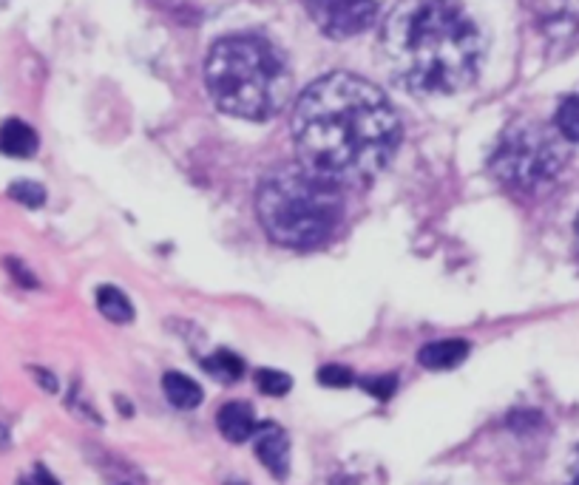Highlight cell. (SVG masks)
I'll list each match as a JSON object with an SVG mask.
<instances>
[{
	"label": "cell",
	"mask_w": 579,
	"mask_h": 485,
	"mask_svg": "<svg viewBox=\"0 0 579 485\" xmlns=\"http://www.w3.org/2000/svg\"><path fill=\"white\" fill-rule=\"evenodd\" d=\"M290 134L307 168L335 185H364L392 162L401 120L375 83L333 71L301 94Z\"/></svg>",
	"instance_id": "obj_1"
},
{
	"label": "cell",
	"mask_w": 579,
	"mask_h": 485,
	"mask_svg": "<svg viewBox=\"0 0 579 485\" xmlns=\"http://www.w3.org/2000/svg\"><path fill=\"white\" fill-rule=\"evenodd\" d=\"M381 66L418 97L469 88L483 66V32L460 0H401L381 29Z\"/></svg>",
	"instance_id": "obj_2"
},
{
	"label": "cell",
	"mask_w": 579,
	"mask_h": 485,
	"mask_svg": "<svg viewBox=\"0 0 579 485\" xmlns=\"http://www.w3.org/2000/svg\"><path fill=\"white\" fill-rule=\"evenodd\" d=\"M205 86L219 111L262 122L290 103L293 69L267 37L230 35L213 43L205 63Z\"/></svg>",
	"instance_id": "obj_3"
},
{
	"label": "cell",
	"mask_w": 579,
	"mask_h": 485,
	"mask_svg": "<svg viewBox=\"0 0 579 485\" xmlns=\"http://www.w3.org/2000/svg\"><path fill=\"white\" fill-rule=\"evenodd\" d=\"M264 233L284 247H316L333 236L344 202L333 179L316 174L304 162L281 165L264 176L256 196Z\"/></svg>",
	"instance_id": "obj_4"
},
{
	"label": "cell",
	"mask_w": 579,
	"mask_h": 485,
	"mask_svg": "<svg viewBox=\"0 0 579 485\" xmlns=\"http://www.w3.org/2000/svg\"><path fill=\"white\" fill-rule=\"evenodd\" d=\"M565 159H568V148L557 128L523 120L503 131L489 168L500 185L514 191H531L560 174Z\"/></svg>",
	"instance_id": "obj_5"
},
{
	"label": "cell",
	"mask_w": 579,
	"mask_h": 485,
	"mask_svg": "<svg viewBox=\"0 0 579 485\" xmlns=\"http://www.w3.org/2000/svg\"><path fill=\"white\" fill-rule=\"evenodd\" d=\"M301 3L310 20L333 40L361 35L378 18L375 0H301Z\"/></svg>",
	"instance_id": "obj_6"
},
{
	"label": "cell",
	"mask_w": 579,
	"mask_h": 485,
	"mask_svg": "<svg viewBox=\"0 0 579 485\" xmlns=\"http://www.w3.org/2000/svg\"><path fill=\"white\" fill-rule=\"evenodd\" d=\"M253 443H256V454H259L262 466L276 480H284L290 471V437H287V432L276 423H259V429L253 434Z\"/></svg>",
	"instance_id": "obj_7"
},
{
	"label": "cell",
	"mask_w": 579,
	"mask_h": 485,
	"mask_svg": "<svg viewBox=\"0 0 579 485\" xmlns=\"http://www.w3.org/2000/svg\"><path fill=\"white\" fill-rule=\"evenodd\" d=\"M469 341L463 338H440V341H432L421 349L418 361H421L423 369H432V372H446V369H455L466 358H469Z\"/></svg>",
	"instance_id": "obj_8"
},
{
	"label": "cell",
	"mask_w": 579,
	"mask_h": 485,
	"mask_svg": "<svg viewBox=\"0 0 579 485\" xmlns=\"http://www.w3.org/2000/svg\"><path fill=\"white\" fill-rule=\"evenodd\" d=\"M216 423H219V432L228 437L230 443H245L250 440L256 429H259V420H256V412L253 406L247 403H225L216 415Z\"/></svg>",
	"instance_id": "obj_9"
},
{
	"label": "cell",
	"mask_w": 579,
	"mask_h": 485,
	"mask_svg": "<svg viewBox=\"0 0 579 485\" xmlns=\"http://www.w3.org/2000/svg\"><path fill=\"white\" fill-rule=\"evenodd\" d=\"M37 131L23 120H6L0 125V154L12 159H29L37 154Z\"/></svg>",
	"instance_id": "obj_10"
},
{
	"label": "cell",
	"mask_w": 579,
	"mask_h": 485,
	"mask_svg": "<svg viewBox=\"0 0 579 485\" xmlns=\"http://www.w3.org/2000/svg\"><path fill=\"white\" fill-rule=\"evenodd\" d=\"M162 389H165V398L171 400L176 409H196L205 398L202 386L188 375H182V372H168L162 378Z\"/></svg>",
	"instance_id": "obj_11"
},
{
	"label": "cell",
	"mask_w": 579,
	"mask_h": 485,
	"mask_svg": "<svg viewBox=\"0 0 579 485\" xmlns=\"http://www.w3.org/2000/svg\"><path fill=\"white\" fill-rule=\"evenodd\" d=\"M97 310L114 324H128L134 318V304L128 301V295L120 287H111V284L97 290Z\"/></svg>",
	"instance_id": "obj_12"
},
{
	"label": "cell",
	"mask_w": 579,
	"mask_h": 485,
	"mask_svg": "<svg viewBox=\"0 0 579 485\" xmlns=\"http://www.w3.org/2000/svg\"><path fill=\"white\" fill-rule=\"evenodd\" d=\"M202 366H205V372L213 375L216 381H225V383L239 381V378L245 375V361H242L239 355L228 352V349L213 352L211 358H205V361H202Z\"/></svg>",
	"instance_id": "obj_13"
},
{
	"label": "cell",
	"mask_w": 579,
	"mask_h": 485,
	"mask_svg": "<svg viewBox=\"0 0 579 485\" xmlns=\"http://www.w3.org/2000/svg\"><path fill=\"white\" fill-rule=\"evenodd\" d=\"M554 128L560 131L565 142H579V94L562 100L554 117Z\"/></svg>",
	"instance_id": "obj_14"
},
{
	"label": "cell",
	"mask_w": 579,
	"mask_h": 485,
	"mask_svg": "<svg viewBox=\"0 0 579 485\" xmlns=\"http://www.w3.org/2000/svg\"><path fill=\"white\" fill-rule=\"evenodd\" d=\"M6 193H9V199H15L23 208L37 210L46 205V188L40 182H35V179H18V182L9 185Z\"/></svg>",
	"instance_id": "obj_15"
},
{
	"label": "cell",
	"mask_w": 579,
	"mask_h": 485,
	"mask_svg": "<svg viewBox=\"0 0 579 485\" xmlns=\"http://www.w3.org/2000/svg\"><path fill=\"white\" fill-rule=\"evenodd\" d=\"M256 386L262 389L264 395L281 398V395H287V392H290L293 378H290V375H284V372H279V369H259V372H256Z\"/></svg>",
	"instance_id": "obj_16"
},
{
	"label": "cell",
	"mask_w": 579,
	"mask_h": 485,
	"mask_svg": "<svg viewBox=\"0 0 579 485\" xmlns=\"http://www.w3.org/2000/svg\"><path fill=\"white\" fill-rule=\"evenodd\" d=\"M318 381L324 383V386H330V389H347V386L355 381V375H352L347 366L327 364L318 369Z\"/></svg>",
	"instance_id": "obj_17"
},
{
	"label": "cell",
	"mask_w": 579,
	"mask_h": 485,
	"mask_svg": "<svg viewBox=\"0 0 579 485\" xmlns=\"http://www.w3.org/2000/svg\"><path fill=\"white\" fill-rule=\"evenodd\" d=\"M395 386H398V381H395L392 375H378V378H364V381H361V389L378 400L392 398V395H395Z\"/></svg>",
	"instance_id": "obj_18"
},
{
	"label": "cell",
	"mask_w": 579,
	"mask_h": 485,
	"mask_svg": "<svg viewBox=\"0 0 579 485\" xmlns=\"http://www.w3.org/2000/svg\"><path fill=\"white\" fill-rule=\"evenodd\" d=\"M23 485H60V483L54 480V477L49 474V471H46V468L37 466L35 471H32V474H29V477L23 480Z\"/></svg>",
	"instance_id": "obj_19"
},
{
	"label": "cell",
	"mask_w": 579,
	"mask_h": 485,
	"mask_svg": "<svg viewBox=\"0 0 579 485\" xmlns=\"http://www.w3.org/2000/svg\"><path fill=\"white\" fill-rule=\"evenodd\" d=\"M9 267H12V270H15V273H12V276L18 278V281H23V284H26V287H35L37 281L32 276H26V273H29V270H23V267H20L18 261H9Z\"/></svg>",
	"instance_id": "obj_20"
},
{
	"label": "cell",
	"mask_w": 579,
	"mask_h": 485,
	"mask_svg": "<svg viewBox=\"0 0 579 485\" xmlns=\"http://www.w3.org/2000/svg\"><path fill=\"white\" fill-rule=\"evenodd\" d=\"M32 372H35V375H37V381L46 383V389H49V392H54V389H57V381H54V378H52V375H49V372H43V369H32Z\"/></svg>",
	"instance_id": "obj_21"
},
{
	"label": "cell",
	"mask_w": 579,
	"mask_h": 485,
	"mask_svg": "<svg viewBox=\"0 0 579 485\" xmlns=\"http://www.w3.org/2000/svg\"><path fill=\"white\" fill-rule=\"evenodd\" d=\"M9 449V432H6V426H0V451Z\"/></svg>",
	"instance_id": "obj_22"
},
{
	"label": "cell",
	"mask_w": 579,
	"mask_h": 485,
	"mask_svg": "<svg viewBox=\"0 0 579 485\" xmlns=\"http://www.w3.org/2000/svg\"><path fill=\"white\" fill-rule=\"evenodd\" d=\"M568 485H579V463H577V471H574V477H571V483Z\"/></svg>",
	"instance_id": "obj_23"
},
{
	"label": "cell",
	"mask_w": 579,
	"mask_h": 485,
	"mask_svg": "<svg viewBox=\"0 0 579 485\" xmlns=\"http://www.w3.org/2000/svg\"><path fill=\"white\" fill-rule=\"evenodd\" d=\"M577 244H579V219H577Z\"/></svg>",
	"instance_id": "obj_24"
}]
</instances>
